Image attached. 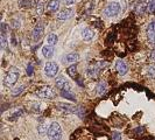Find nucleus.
Instances as JSON below:
<instances>
[{
	"mask_svg": "<svg viewBox=\"0 0 155 140\" xmlns=\"http://www.w3.org/2000/svg\"><path fill=\"white\" fill-rule=\"evenodd\" d=\"M19 76H20V71L18 68L15 67H11L8 71L6 72V75H5V77H4V84L6 86H13L15 84L16 82H18V79H19Z\"/></svg>",
	"mask_w": 155,
	"mask_h": 140,
	"instance_id": "obj_1",
	"label": "nucleus"
},
{
	"mask_svg": "<svg viewBox=\"0 0 155 140\" xmlns=\"http://www.w3.org/2000/svg\"><path fill=\"white\" fill-rule=\"evenodd\" d=\"M48 139L49 140H61L62 139V130H61V126L58 123H51L49 126V130H48Z\"/></svg>",
	"mask_w": 155,
	"mask_h": 140,
	"instance_id": "obj_2",
	"label": "nucleus"
},
{
	"mask_svg": "<svg viewBox=\"0 0 155 140\" xmlns=\"http://www.w3.org/2000/svg\"><path fill=\"white\" fill-rule=\"evenodd\" d=\"M120 12V4L119 2H110L104 9V15L106 18H113L119 14Z\"/></svg>",
	"mask_w": 155,
	"mask_h": 140,
	"instance_id": "obj_3",
	"label": "nucleus"
},
{
	"mask_svg": "<svg viewBox=\"0 0 155 140\" xmlns=\"http://www.w3.org/2000/svg\"><path fill=\"white\" fill-rule=\"evenodd\" d=\"M36 95H38V97L43 98V99H51L56 96V92L50 86H43V88H40L36 91Z\"/></svg>",
	"mask_w": 155,
	"mask_h": 140,
	"instance_id": "obj_4",
	"label": "nucleus"
},
{
	"mask_svg": "<svg viewBox=\"0 0 155 140\" xmlns=\"http://www.w3.org/2000/svg\"><path fill=\"white\" fill-rule=\"evenodd\" d=\"M58 72V65L56 62H48L45 67V74H46L48 77L53 78L56 77Z\"/></svg>",
	"mask_w": 155,
	"mask_h": 140,
	"instance_id": "obj_5",
	"label": "nucleus"
},
{
	"mask_svg": "<svg viewBox=\"0 0 155 140\" xmlns=\"http://www.w3.org/2000/svg\"><path fill=\"white\" fill-rule=\"evenodd\" d=\"M106 64L105 63H97L96 65H92V67H90L89 69H87V71H86V74H87V76L89 77H93L96 78L98 75H99V72H101V70H103V68L105 67Z\"/></svg>",
	"mask_w": 155,
	"mask_h": 140,
	"instance_id": "obj_6",
	"label": "nucleus"
},
{
	"mask_svg": "<svg viewBox=\"0 0 155 140\" xmlns=\"http://www.w3.org/2000/svg\"><path fill=\"white\" fill-rule=\"evenodd\" d=\"M55 82H56V88H57L60 91H71V86H70L69 82L64 77L60 76V77L56 78Z\"/></svg>",
	"mask_w": 155,
	"mask_h": 140,
	"instance_id": "obj_7",
	"label": "nucleus"
},
{
	"mask_svg": "<svg viewBox=\"0 0 155 140\" xmlns=\"http://www.w3.org/2000/svg\"><path fill=\"white\" fill-rule=\"evenodd\" d=\"M79 60V55L77 53H68L63 55L61 61L63 64H70V63H76Z\"/></svg>",
	"mask_w": 155,
	"mask_h": 140,
	"instance_id": "obj_8",
	"label": "nucleus"
},
{
	"mask_svg": "<svg viewBox=\"0 0 155 140\" xmlns=\"http://www.w3.org/2000/svg\"><path fill=\"white\" fill-rule=\"evenodd\" d=\"M43 33H45V26L42 25V22H39L34 27V29H33V40L35 42H38L42 38Z\"/></svg>",
	"mask_w": 155,
	"mask_h": 140,
	"instance_id": "obj_9",
	"label": "nucleus"
},
{
	"mask_svg": "<svg viewBox=\"0 0 155 140\" xmlns=\"http://www.w3.org/2000/svg\"><path fill=\"white\" fill-rule=\"evenodd\" d=\"M74 15V9L71 8H65V9H62L61 12L57 13V20H61V21H65V20H69L70 18H72Z\"/></svg>",
	"mask_w": 155,
	"mask_h": 140,
	"instance_id": "obj_10",
	"label": "nucleus"
},
{
	"mask_svg": "<svg viewBox=\"0 0 155 140\" xmlns=\"http://www.w3.org/2000/svg\"><path fill=\"white\" fill-rule=\"evenodd\" d=\"M147 38L149 43L155 45V20L150 21L147 26Z\"/></svg>",
	"mask_w": 155,
	"mask_h": 140,
	"instance_id": "obj_11",
	"label": "nucleus"
},
{
	"mask_svg": "<svg viewBox=\"0 0 155 140\" xmlns=\"http://www.w3.org/2000/svg\"><path fill=\"white\" fill-rule=\"evenodd\" d=\"M116 70L119 75L124 76L125 74L128 71V67H127V64L125 63V61H123V60H118L116 63Z\"/></svg>",
	"mask_w": 155,
	"mask_h": 140,
	"instance_id": "obj_12",
	"label": "nucleus"
},
{
	"mask_svg": "<svg viewBox=\"0 0 155 140\" xmlns=\"http://www.w3.org/2000/svg\"><path fill=\"white\" fill-rule=\"evenodd\" d=\"M60 9V0H50L47 4V11L49 13H56Z\"/></svg>",
	"mask_w": 155,
	"mask_h": 140,
	"instance_id": "obj_13",
	"label": "nucleus"
},
{
	"mask_svg": "<svg viewBox=\"0 0 155 140\" xmlns=\"http://www.w3.org/2000/svg\"><path fill=\"white\" fill-rule=\"evenodd\" d=\"M107 89H109V86H107V83L105 82V81H101L97 86H96V91H97V95H99V96H103V95H105V93L107 92Z\"/></svg>",
	"mask_w": 155,
	"mask_h": 140,
	"instance_id": "obj_14",
	"label": "nucleus"
},
{
	"mask_svg": "<svg viewBox=\"0 0 155 140\" xmlns=\"http://www.w3.org/2000/svg\"><path fill=\"white\" fill-rule=\"evenodd\" d=\"M82 36H83V39L87 41V42H90V41H92L93 38H94V32L91 29V28H84L83 31H82Z\"/></svg>",
	"mask_w": 155,
	"mask_h": 140,
	"instance_id": "obj_15",
	"label": "nucleus"
},
{
	"mask_svg": "<svg viewBox=\"0 0 155 140\" xmlns=\"http://www.w3.org/2000/svg\"><path fill=\"white\" fill-rule=\"evenodd\" d=\"M42 54L46 58H51L54 55V46H49V45L45 46L42 48Z\"/></svg>",
	"mask_w": 155,
	"mask_h": 140,
	"instance_id": "obj_16",
	"label": "nucleus"
},
{
	"mask_svg": "<svg viewBox=\"0 0 155 140\" xmlns=\"http://www.w3.org/2000/svg\"><path fill=\"white\" fill-rule=\"evenodd\" d=\"M58 109L62 110V111H67V112H74V113H77V109L70 104H63V103H58L57 104Z\"/></svg>",
	"mask_w": 155,
	"mask_h": 140,
	"instance_id": "obj_17",
	"label": "nucleus"
},
{
	"mask_svg": "<svg viewBox=\"0 0 155 140\" xmlns=\"http://www.w3.org/2000/svg\"><path fill=\"white\" fill-rule=\"evenodd\" d=\"M57 41H58V36L54 33H51L47 36V45H49V46H56Z\"/></svg>",
	"mask_w": 155,
	"mask_h": 140,
	"instance_id": "obj_18",
	"label": "nucleus"
},
{
	"mask_svg": "<svg viewBox=\"0 0 155 140\" xmlns=\"http://www.w3.org/2000/svg\"><path fill=\"white\" fill-rule=\"evenodd\" d=\"M145 12H147V5H145L143 1H140L139 4H137V6H135V13L137 14H143Z\"/></svg>",
	"mask_w": 155,
	"mask_h": 140,
	"instance_id": "obj_19",
	"label": "nucleus"
},
{
	"mask_svg": "<svg viewBox=\"0 0 155 140\" xmlns=\"http://www.w3.org/2000/svg\"><path fill=\"white\" fill-rule=\"evenodd\" d=\"M147 13L154 14L155 13V0H147Z\"/></svg>",
	"mask_w": 155,
	"mask_h": 140,
	"instance_id": "obj_20",
	"label": "nucleus"
},
{
	"mask_svg": "<svg viewBox=\"0 0 155 140\" xmlns=\"http://www.w3.org/2000/svg\"><path fill=\"white\" fill-rule=\"evenodd\" d=\"M67 72H68V75H69L71 78H75L77 76V67L75 65V64H72V65H70L68 70H67Z\"/></svg>",
	"mask_w": 155,
	"mask_h": 140,
	"instance_id": "obj_21",
	"label": "nucleus"
},
{
	"mask_svg": "<svg viewBox=\"0 0 155 140\" xmlns=\"http://www.w3.org/2000/svg\"><path fill=\"white\" fill-rule=\"evenodd\" d=\"M146 72L150 78L155 79V64H150L146 68Z\"/></svg>",
	"mask_w": 155,
	"mask_h": 140,
	"instance_id": "obj_22",
	"label": "nucleus"
},
{
	"mask_svg": "<svg viewBox=\"0 0 155 140\" xmlns=\"http://www.w3.org/2000/svg\"><path fill=\"white\" fill-rule=\"evenodd\" d=\"M48 130H49V126H47L46 123H41V124L38 126V131H39V133L41 135L48 133Z\"/></svg>",
	"mask_w": 155,
	"mask_h": 140,
	"instance_id": "obj_23",
	"label": "nucleus"
},
{
	"mask_svg": "<svg viewBox=\"0 0 155 140\" xmlns=\"http://www.w3.org/2000/svg\"><path fill=\"white\" fill-rule=\"evenodd\" d=\"M61 96L64 98H68L70 101H76V96L72 93V91H61Z\"/></svg>",
	"mask_w": 155,
	"mask_h": 140,
	"instance_id": "obj_24",
	"label": "nucleus"
},
{
	"mask_svg": "<svg viewBox=\"0 0 155 140\" xmlns=\"http://www.w3.org/2000/svg\"><path fill=\"white\" fill-rule=\"evenodd\" d=\"M1 48L6 49L7 48V33L1 32Z\"/></svg>",
	"mask_w": 155,
	"mask_h": 140,
	"instance_id": "obj_25",
	"label": "nucleus"
},
{
	"mask_svg": "<svg viewBox=\"0 0 155 140\" xmlns=\"http://www.w3.org/2000/svg\"><path fill=\"white\" fill-rule=\"evenodd\" d=\"M23 90H25V88H23L22 85L16 86L14 89H12V96H19L20 93L23 92Z\"/></svg>",
	"mask_w": 155,
	"mask_h": 140,
	"instance_id": "obj_26",
	"label": "nucleus"
},
{
	"mask_svg": "<svg viewBox=\"0 0 155 140\" xmlns=\"http://www.w3.org/2000/svg\"><path fill=\"white\" fill-rule=\"evenodd\" d=\"M20 5L22 7H31L34 5V0H20Z\"/></svg>",
	"mask_w": 155,
	"mask_h": 140,
	"instance_id": "obj_27",
	"label": "nucleus"
},
{
	"mask_svg": "<svg viewBox=\"0 0 155 140\" xmlns=\"http://www.w3.org/2000/svg\"><path fill=\"white\" fill-rule=\"evenodd\" d=\"M26 71H27V75H28V76H31V75H33V64H31V63H29V64L27 65V70H26Z\"/></svg>",
	"mask_w": 155,
	"mask_h": 140,
	"instance_id": "obj_28",
	"label": "nucleus"
},
{
	"mask_svg": "<svg viewBox=\"0 0 155 140\" xmlns=\"http://www.w3.org/2000/svg\"><path fill=\"white\" fill-rule=\"evenodd\" d=\"M113 140H121V133L119 132H113V135H112Z\"/></svg>",
	"mask_w": 155,
	"mask_h": 140,
	"instance_id": "obj_29",
	"label": "nucleus"
},
{
	"mask_svg": "<svg viewBox=\"0 0 155 140\" xmlns=\"http://www.w3.org/2000/svg\"><path fill=\"white\" fill-rule=\"evenodd\" d=\"M42 9H43V4H42V1H39V5H38V8H36L38 14H41V13H42Z\"/></svg>",
	"mask_w": 155,
	"mask_h": 140,
	"instance_id": "obj_30",
	"label": "nucleus"
},
{
	"mask_svg": "<svg viewBox=\"0 0 155 140\" xmlns=\"http://www.w3.org/2000/svg\"><path fill=\"white\" fill-rule=\"evenodd\" d=\"M149 60L152 62H155V48L150 52V54H149Z\"/></svg>",
	"mask_w": 155,
	"mask_h": 140,
	"instance_id": "obj_31",
	"label": "nucleus"
},
{
	"mask_svg": "<svg viewBox=\"0 0 155 140\" xmlns=\"http://www.w3.org/2000/svg\"><path fill=\"white\" fill-rule=\"evenodd\" d=\"M65 5H74L76 2V0H64Z\"/></svg>",
	"mask_w": 155,
	"mask_h": 140,
	"instance_id": "obj_32",
	"label": "nucleus"
}]
</instances>
